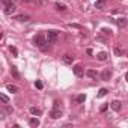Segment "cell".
<instances>
[{"mask_svg": "<svg viewBox=\"0 0 128 128\" xmlns=\"http://www.w3.org/2000/svg\"><path fill=\"white\" fill-rule=\"evenodd\" d=\"M33 44L41 50V51H47L48 50V41H47V36H44L42 33H38V35H35V38H33Z\"/></svg>", "mask_w": 128, "mask_h": 128, "instance_id": "cell-1", "label": "cell"}, {"mask_svg": "<svg viewBox=\"0 0 128 128\" xmlns=\"http://www.w3.org/2000/svg\"><path fill=\"white\" fill-rule=\"evenodd\" d=\"M50 116H51L53 119H57V118L62 116V108H60V102H59V101L54 102V106H53V108H51V112H50Z\"/></svg>", "mask_w": 128, "mask_h": 128, "instance_id": "cell-2", "label": "cell"}, {"mask_svg": "<svg viewBox=\"0 0 128 128\" xmlns=\"http://www.w3.org/2000/svg\"><path fill=\"white\" fill-rule=\"evenodd\" d=\"M57 30H48L47 32V41H48V44H54L56 41H57Z\"/></svg>", "mask_w": 128, "mask_h": 128, "instance_id": "cell-3", "label": "cell"}, {"mask_svg": "<svg viewBox=\"0 0 128 128\" xmlns=\"http://www.w3.org/2000/svg\"><path fill=\"white\" fill-rule=\"evenodd\" d=\"M72 72H74L76 77H83L84 76V70H83L82 65H74L72 66Z\"/></svg>", "mask_w": 128, "mask_h": 128, "instance_id": "cell-4", "label": "cell"}, {"mask_svg": "<svg viewBox=\"0 0 128 128\" xmlns=\"http://www.w3.org/2000/svg\"><path fill=\"white\" fill-rule=\"evenodd\" d=\"M15 11H17V6H15L14 3L6 5V6H5V9H3V12H5L6 15H12V14H15Z\"/></svg>", "mask_w": 128, "mask_h": 128, "instance_id": "cell-5", "label": "cell"}, {"mask_svg": "<svg viewBox=\"0 0 128 128\" xmlns=\"http://www.w3.org/2000/svg\"><path fill=\"white\" fill-rule=\"evenodd\" d=\"M62 62L65 63V65H72L74 56H71V54H63V56H62Z\"/></svg>", "mask_w": 128, "mask_h": 128, "instance_id": "cell-6", "label": "cell"}, {"mask_svg": "<svg viewBox=\"0 0 128 128\" xmlns=\"http://www.w3.org/2000/svg\"><path fill=\"white\" fill-rule=\"evenodd\" d=\"M14 20H17V21H21V23H27V21H30V15H27V14L15 15V17H14Z\"/></svg>", "mask_w": 128, "mask_h": 128, "instance_id": "cell-7", "label": "cell"}, {"mask_svg": "<svg viewBox=\"0 0 128 128\" xmlns=\"http://www.w3.org/2000/svg\"><path fill=\"white\" fill-rule=\"evenodd\" d=\"M101 78H102L104 82H108V80L112 78V71H110V70H104V71L101 72Z\"/></svg>", "mask_w": 128, "mask_h": 128, "instance_id": "cell-8", "label": "cell"}, {"mask_svg": "<svg viewBox=\"0 0 128 128\" xmlns=\"http://www.w3.org/2000/svg\"><path fill=\"white\" fill-rule=\"evenodd\" d=\"M12 112H14V108L12 107H9V106H3V108H2V118H5V114H12Z\"/></svg>", "mask_w": 128, "mask_h": 128, "instance_id": "cell-9", "label": "cell"}, {"mask_svg": "<svg viewBox=\"0 0 128 128\" xmlns=\"http://www.w3.org/2000/svg\"><path fill=\"white\" fill-rule=\"evenodd\" d=\"M110 107H112V110H114V112H119V110H120V101H118V100L112 101V102H110Z\"/></svg>", "mask_w": 128, "mask_h": 128, "instance_id": "cell-10", "label": "cell"}, {"mask_svg": "<svg viewBox=\"0 0 128 128\" xmlns=\"http://www.w3.org/2000/svg\"><path fill=\"white\" fill-rule=\"evenodd\" d=\"M86 76H88L89 78H92V80H96V78H98V72L94 71V70H88V71H86Z\"/></svg>", "mask_w": 128, "mask_h": 128, "instance_id": "cell-11", "label": "cell"}, {"mask_svg": "<svg viewBox=\"0 0 128 128\" xmlns=\"http://www.w3.org/2000/svg\"><path fill=\"white\" fill-rule=\"evenodd\" d=\"M106 3H107V0H96V2H95V8L96 9H104Z\"/></svg>", "mask_w": 128, "mask_h": 128, "instance_id": "cell-12", "label": "cell"}, {"mask_svg": "<svg viewBox=\"0 0 128 128\" xmlns=\"http://www.w3.org/2000/svg\"><path fill=\"white\" fill-rule=\"evenodd\" d=\"M112 21H114L119 27H125L126 26V18H116V20H112Z\"/></svg>", "mask_w": 128, "mask_h": 128, "instance_id": "cell-13", "label": "cell"}, {"mask_svg": "<svg viewBox=\"0 0 128 128\" xmlns=\"http://www.w3.org/2000/svg\"><path fill=\"white\" fill-rule=\"evenodd\" d=\"M107 57H108V54H107L106 51H101V53H98V54H96V59H98V60H101V62L107 60Z\"/></svg>", "mask_w": 128, "mask_h": 128, "instance_id": "cell-14", "label": "cell"}, {"mask_svg": "<svg viewBox=\"0 0 128 128\" xmlns=\"http://www.w3.org/2000/svg\"><path fill=\"white\" fill-rule=\"evenodd\" d=\"M30 114H33V116H41L42 114V112H41V108H36V107H30Z\"/></svg>", "mask_w": 128, "mask_h": 128, "instance_id": "cell-15", "label": "cell"}, {"mask_svg": "<svg viewBox=\"0 0 128 128\" xmlns=\"http://www.w3.org/2000/svg\"><path fill=\"white\" fill-rule=\"evenodd\" d=\"M29 125L30 126H39V119L38 118H30L29 119Z\"/></svg>", "mask_w": 128, "mask_h": 128, "instance_id": "cell-16", "label": "cell"}, {"mask_svg": "<svg viewBox=\"0 0 128 128\" xmlns=\"http://www.w3.org/2000/svg\"><path fill=\"white\" fill-rule=\"evenodd\" d=\"M11 74H12V77H14V78H17V80L20 78V72H18L17 66H12V68H11Z\"/></svg>", "mask_w": 128, "mask_h": 128, "instance_id": "cell-17", "label": "cell"}, {"mask_svg": "<svg viewBox=\"0 0 128 128\" xmlns=\"http://www.w3.org/2000/svg\"><path fill=\"white\" fill-rule=\"evenodd\" d=\"M6 89H8L9 92H12V94H17V92H18V88H17L15 84H6Z\"/></svg>", "mask_w": 128, "mask_h": 128, "instance_id": "cell-18", "label": "cell"}, {"mask_svg": "<svg viewBox=\"0 0 128 128\" xmlns=\"http://www.w3.org/2000/svg\"><path fill=\"white\" fill-rule=\"evenodd\" d=\"M107 92H108V90H107V89H106V88H101V89H100V92H98V95H96V96H98V98H102V96H106V95H107Z\"/></svg>", "mask_w": 128, "mask_h": 128, "instance_id": "cell-19", "label": "cell"}, {"mask_svg": "<svg viewBox=\"0 0 128 128\" xmlns=\"http://www.w3.org/2000/svg\"><path fill=\"white\" fill-rule=\"evenodd\" d=\"M76 101H77L78 104H82V102H84V101H86V95H84V94H82V95H78V96L76 98Z\"/></svg>", "mask_w": 128, "mask_h": 128, "instance_id": "cell-20", "label": "cell"}, {"mask_svg": "<svg viewBox=\"0 0 128 128\" xmlns=\"http://www.w3.org/2000/svg\"><path fill=\"white\" fill-rule=\"evenodd\" d=\"M9 51L12 53V56H14V57H17V56H18V50H17L15 47H12V45H11V47H9Z\"/></svg>", "mask_w": 128, "mask_h": 128, "instance_id": "cell-21", "label": "cell"}, {"mask_svg": "<svg viewBox=\"0 0 128 128\" xmlns=\"http://www.w3.org/2000/svg\"><path fill=\"white\" fill-rule=\"evenodd\" d=\"M0 100H2V102H3V104H6V102L9 101V100H8V96H6L5 94H0Z\"/></svg>", "mask_w": 128, "mask_h": 128, "instance_id": "cell-22", "label": "cell"}, {"mask_svg": "<svg viewBox=\"0 0 128 128\" xmlns=\"http://www.w3.org/2000/svg\"><path fill=\"white\" fill-rule=\"evenodd\" d=\"M56 9H57V11H65L66 8L63 6V5H60V3H56Z\"/></svg>", "mask_w": 128, "mask_h": 128, "instance_id": "cell-23", "label": "cell"}, {"mask_svg": "<svg viewBox=\"0 0 128 128\" xmlns=\"http://www.w3.org/2000/svg\"><path fill=\"white\" fill-rule=\"evenodd\" d=\"M35 86H36L38 89H42V88H44V84H42V82H39V80H36V82H35Z\"/></svg>", "mask_w": 128, "mask_h": 128, "instance_id": "cell-24", "label": "cell"}, {"mask_svg": "<svg viewBox=\"0 0 128 128\" xmlns=\"http://www.w3.org/2000/svg\"><path fill=\"white\" fill-rule=\"evenodd\" d=\"M114 54H116V56H120V54H122V50H120L119 47H116V48H114Z\"/></svg>", "mask_w": 128, "mask_h": 128, "instance_id": "cell-25", "label": "cell"}, {"mask_svg": "<svg viewBox=\"0 0 128 128\" xmlns=\"http://www.w3.org/2000/svg\"><path fill=\"white\" fill-rule=\"evenodd\" d=\"M102 32H104L106 35H108V36L112 35V30H110V29H106V27H104V29H102Z\"/></svg>", "mask_w": 128, "mask_h": 128, "instance_id": "cell-26", "label": "cell"}, {"mask_svg": "<svg viewBox=\"0 0 128 128\" xmlns=\"http://www.w3.org/2000/svg\"><path fill=\"white\" fill-rule=\"evenodd\" d=\"M2 2H3V5L6 6V5H9V3H12V2H14V0H2Z\"/></svg>", "mask_w": 128, "mask_h": 128, "instance_id": "cell-27", "label": "cell"}, {"mask_svg": "<svg viewBox=\"0 0 128 128\" xmlns=\"http://www.w3.org/2000/svg\"><path fill=\"white\" fill-rule=\"evenodd\" d=\"M68 26H70V27H74V29H80V27H82L80 24H68Z\"/></svg>", "mask_w": 128, "mask_h": 128, "instance_id": "cell-28", "label": "cell"}, {"mask_svg": "<svg viewBox=\"0 0 128 128\" xmlns=\"http://www.w3.org/2000/svg\"><path fill=\"white\" fill-rule=\"evenodd\" d=\"M107 107H108V106H107V104H104V106H101V108H100V110H101V112H106V110H107Z\"/></svg>", "mask_w": 128, "mask_h": 128, "instance_id": "cell-29", "label": "cell"}, {"mask_svg": "<svg viewBox=\"0 0 128 128\" xmlns=\"http://www.w3.org/2000/svg\"><path fill=\"white\" fill-rule=\"evenodd\" d=\"M35 2H36V5H39V6L42 5V0H35Z\"/></svg>", "mask_w": 128, "mask_h": 128, "instance_id": "cell-30", "label": "cell"}, {"mask_svg": "<svg viewBox=\"0 0 128 128\" xmlns=\"http://www.w3.org/2000/svg\"><path fill=\"white\" fill-rule=\"evenodd\" d=\"M24 3H30V2H33V0H23Z\"/></svg>", "mask_w": 128, "mask_h": 128, "instance_id": "cell-31", "label": "cell"}, {"mask_svg": "<svg viewBox=\"0 0 128 128\" xmlns=\"http://www.w3.org/2000/svg\"><path fill=\"white\" fill-rule=\"evenodd\" d=\"M125 80H126V82H128V72H126V74H125Z\"/></svg>", "mask_w": 128, "mask_h": 128, "instance_id": "cell-32", "label": "cell"}, {"mask_svg": "<svg viewBox=\"0 0 128 128\" xmlns=\"http://www.w3.org/2000/svg\"><path fill=\"white\" fill-rule=\"evenodd\" d=\"M126 26H128V18H126Z\"/></svg>", "mask_w": 128, "mask_h": 128, "instance_id": "cell-33", "label": "cell"}, {"mask_svg": "<svg viewBox=\"0 0 128 128\" xmlns=\"http://www.w3.org/2000/svg\"><path fill=\"white\" fill-rule=\"evenodd\" d=\"M126 56H128V54H126Z\"/></svg>", "mask_w": 128, "mask_h": 128, "instance_id": "cell-34", "label": "cell"}]
</instances>
